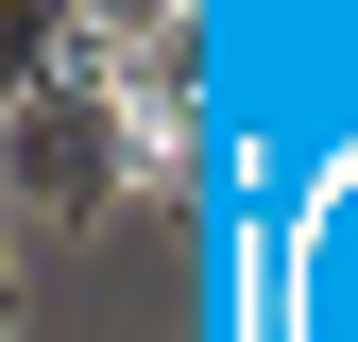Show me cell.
<instances>
[{
  "instance_id": "3",
  "label": "cell",
  "mask_w": 358,
  "mask_h": 342,
  "mask_svg": "<svg viewBox=\"0 0 358 342\" xmlns=\"http://www.w3.org/2000/svg\"><path fill=\"white\" fill-rule=\"evenodd\" d=\"M171 18H205V0H85V34H103V69L137 52V34H171Z\"/></svg>"
},
{
  "instance_id": "1",
  "label": "cell",
  "mask_w": 358,
  "mask_h": 342,
  "mask_svg": "<svg viewBox=\"0 0 358 342\" xmlns=\"http://www.w3.org/2000/svg\"><path fill=\"white\" fill-rule=\"evenodd\" d=\"M0 171H17V223H34V240H103V205L137 189L120 69H103V86H52V103H17V120H0Z\"/></svg>"
},
{
  "instance_id": "2",
  "label": "cell",
  "mask_w": 358,
  "mask_h": 342,
  "mask_svg": "<svg viewBox=\"0 0 358 342\" xmlns=\"http://www.w3.org/2000/svg\"><path fill=\"white\" fill-rule=\"evenodd\" d=\"M52 86H103L85 0H0V103H52Z\"/></svg>"
}]
</instances>
